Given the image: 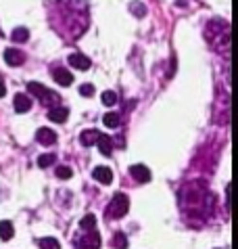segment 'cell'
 Returning <instances> with one entry per match:
<instances>
[{
	"instance_id": "23",
	"label": "cell",
	"mask_w": 238,
	"mask_h": 249,
	"mask_svg": "<svg viewBox=\"0 0 238 249\" xmlns=\"http://www.w3.org/2000/svg\"><path fill=\"white\" fill-rule=\"evenodd\" d=\"M130 11L134 13L136 17H144V15H146V9H144L142 2H132V4H130Z\"/></svg>"
},
{
	"instance_id": "21",
	"label": "cell",
	"mask_w": 238,
	"mask_h": 249,
	"mask_svg": "<svg viewBox=\"0 0 238 249\" xmlns=\"http://www.w3.org/2000/svg\"><path fill=\"white\" fill-rule=\"evenodd\" d=\"M113 247H117V249H125V247H128V239H125V234L115 232V237H113Z\"/></svg>"
},
{
	"instance_id": "26",
	"label": "cell",
	"mask_w": 238,
	"mask_h": 249,
	"mask_svg": "<svg viewBox=\"0 0 238 249\" xmlns=\"http://www.w3.org/2000/svg\"><path fill=\"white\" fill-rule=\"evenodd\" d=\"M6 94V86H4V82H0V99Z\"/></svg>"
},
{
	"instance_id": "22",
	"label": "cell",
	"mask_w": 238,
	"mask_h": 249,
	"mask_svg": "<svg viewBox=\"0 0 238 249\" xmlns=\"http://www.w3.org/2000/svg\"><path fill=\"white\" fill-rule=\"evenodd\" d=\"M102 103L107 107H113L115 103H117V94L113 90H107V92H102Z\"/></svg>"
},
{
	"instance_id": "18",
	"label": "cell",
	"mask_w": 238,
	"mask_h": 249,
	"mask_svg": "<svg viewBox=\"0 0 238 249\" xmlns=\"http://www.w3.org/2000/svg\"><path fill=\"white\" fill-rule=\"evenodd\" d=\"M94 226H96V218L92 213H88V216H84L80 220V228H84V231H94Z\"/></svg>"
},
{
	"instance_id": "11",
	"label": "cell",
	"mask_w": 238,
	"mask_h": 249,
	"mask_svg": "<svg viewBox=\"0 0 238 249\" xmlns=\"http://www.w3.org/2000/svg\"><path fill=\"white\" fill-rule=\"evenodd\" d=\"M92 176H94V180H99L101 184H111L113 182V172H111L109 168H94Z\"/></svg>"
},
{
	"instance_id": "24",
	"label": "cell",
	"mask_w": 238,
	"mask_h": 249,
	"mask_svg": "<svg viewBox=\"0 0 238 249\" xmlns=\"http://www.w3.org/2000/svg\"><path fill=\"white\" fill-rule=\"evenodd\" d=\"M71 168H67V165H59L57 168V176L61 178V180H67V178H71Z\"/></svg>"
},
{
	"instance_id": "27",
	"label": "cell",
	"mask_w": 238,
	"mask_h": 249,
	"mask_svg": "<svg viewBox=\"0 0 238 249\" xmlns=\"http://www.w3.org/2000/svg\"><path fill=\"white\" fill-rule=\"evenodd\" d=\"M0 36H2V32H0Z\"/></svg>"
},
{
	"instance_id": "15",
	"label": "cell",
	"mask_w": 238,
	"mask_h": 249,
	"mask_svg": "<svg viewBox=\"0 0 238 249\" xmlns=\"http://www.w3.org/2000/svg\"><path fill=\"white\" fill-rule=\"evenodd\" d=\"M13 234H15V231H13V224L9 222V220H2V222H0V239L11 241Z\"/></svg>"
},
{
	"instance_id": "1",
	"label": "cell",
	"mask_w": 238,
	"mask_h": 249,
	"mask_svg": "<svg viewBox=\"0 0 238 249\" xmlns=\"http://www.w3.org/2000/svg\"><path fill=\"white\" fill-rule=\"evenodd\" d=\"M205 38H207V42L215 48V51H226V48H221L220 38H223L226 42H230L228 23H226V21H220V19H215V21H211V23L207 25V30H205ZM226 53H228V51H226Z\"/></svg>"
},
{
	"instance_id": "8",
	"label": "cell",
	"mask_w": 238,
	"mask_h": 249,
	"mask_svg": "<svg viewBox=\"0 0 238 249\" xmlns=\"http://www.w3.org/2000/svg\"><path fill=\"white\" fill-rule=\"evenodd\" d=\"M69 65H73L75 69H80V71H86V69H90V59L88 57H84V54H80V53H73V54H69Z\"/></svg>"
},
{
	"instance_id": "19",
	"label": "cell",
	"mask_w": 238,
	"mask_h": 249,
	"mask_svg": "<svg viewBox=\"0 0 238 249\" xmlns=\"http://www.w3.org/2000/svg\"><path fill=\"white\" fill-rule=\"evenodd\" d=\"M40 249H61V243L52 237H44L40 239Z\"/></svg>"
},
{
	"instance_id": "6",
	"label": "cell",
	"mask_w": 238,
	"mask_h": 249,
	"mask_svg": "<svg viewBox=\"0 0 238 249\" xmlns=\"http://www.w3.org/2000/svg\"><path fill=\"white\" fill-rule=\"evenodd\" d=\"M4 61H6V65H11V67H19L25 61V54L21 51H17V48H6L4 51Z\"/></svg>"
},
{
	"instance_id": "2",
	"label": "cell",
	"mask_w": 238,
	"mask_h": 249,
	"mask_svg": "<svg viewBox=\"0 0 238 249\" xmlns=\"http://www.w3.org/2000/svg\"><path fill=\"white\" fill-rule=\"evenodd\" d=\"M128 207H130L128 197H125L123 193H115L113 199H111V203H109V207H107V218L117 220V218L125 216V213H128Z\"/></svg>"
},
{
	"instance_id": "10",
	"label": "cell",
	"mask_w": 238,
	"mask_h": 249,
	"mask_svg": "<svg viewBox=\"0 0 238 249\" xmlns=\"http://www.w3.org/2000/svg\"><path fill=\"white\" fill-rule=\"evenodd\" d=\"M13 105H15L17 113H27L32 109V99L27 94H17L15 101H13Z\"/></svg>"
},
{
	"instance_id": "4",
	"label": "cell",
	"mask_w": 238,
	"mask_h": 249,
	"mask_svg": "<svg viewBox=\"0 0 238 249\" xmlns=\"http://www.w3.org/2000/svg\"><path fill=\"white\" fill-rule=\"evenodd\" d=\"M78 249H101V234L90 231L88 234H84V239H78Z\"/></svg>"
},
{
	"instance_id": "9",
	"label": "cell",
	"mask_w": 238,
	"mask_h": 249,
	"mask_svg": "<svg viewBox=\"0 0 238 249\" xmlns=\"http://www.w3.org/2000/svg\"><path fill=\"white\" fill-rule=\"evenodd\" d=\"M36 141H38L40 144H46V147H48V144H54V142H57V134H54L51 128H40L38 132H36Z\"/></svg>"
},
{
	"instance_id": "3",
	"label": "cell",
	"mask_w": 238,
	"mask_h": 249,
	"mask_svg": "<svg viewBox=\"0 0 238 249\" xmlns=\"http://www.w3.org/2000/svg\"><path fill=\"white\" fill-rule=\"evenodd\" d=\"M27 90H30L32 94H36L38 99L42 101V105H57L59 99H61V96H59L57 92L48 90L46 86L38 84V82H30V84H27Z\"/></svg>"
},
{
	"instance_id": "7",
	"label": "cell",
	"mask_w": 238,
	"mask_h": 249,
	"mask_svg": "<svg viewBox=\"0 0 238 249\" xmlns=\"http://www.w3.org/2000/svg\"><path fill=\"white\" fill-rule=\"evenodd\" d=\"M52 78H54V82H57V84H61V86H69V84L73 82L71 71H69V69H65V67L52 69Z\"/></svg>"
},
{
	"instance_id": "14",
	"label": "cell",
	"mask_w": 238,
	"mask_h": 249,
	"mask_svg": "<svg viewBox=\"0 0 238 249\" xmlns=\"http://www.w3.org/2000/svg\"><path fill=\"white\" fill-rule=\"evenodd\" d=\"M96 142H99V149H101V153H102V155H107V157H109L111 153H113V142H111V138H109V136L101 134Z\"/></svg>"
},
{
	"instance_id": "12",
	"label": "cell",
	"mask_w": 238,
	"mask_h": 249,
	"mask_svg": "<svg viewBox=\"0 0 238 249\" xmlns=\"http://www.w3.org/2000/svg\"><path fill=\"white\" fill-rule=\"evenodd\" d=\"M67 117H69V109L67 107H54V109H51V113H48V120L54 122V124L67 122Z\"/></svg>"
},
{
	"instance_id": "25",
	"label": "cell",
	"mask_w": 238,
	"mask_h": 249,
	"mask_svg": "<svg viewBox=\"0 0 238 249\" xmlns=\"http://www.w3.org/2000/svg\"><path fill=\"white\" fill-rule=\"evenodd\" d=\"M80 94H82V96H92V94H94V86H92V84L80 86Z\"/></svg>"
},
{
	"instance_id": "17",
	"label": "cell",
	"mask_w": 238,
	"mask_h": 249,
	"mask_svg": "<svg viewBox=\"0 0 238 249\" xmlns=\"http://www.w3.org/2000/svg\"><path fill=\"white\" fill-rule=\"evenodd\" d=\"M13 42H27V38H30V32L25 30V27H17L15 32H13Z\"/></svg>"
},
{
	"instance_id": "16",
	"label": "cell",
	"mask_w": 238,
	"mask_h": 249,
	"mask_svg": "<svg viewBox=\"0 0 238 249\" xmlns=\"http://www.w3.org/2000/svg\"><path fill=\"white\" fill-rule=\"evenodd\" d=\"M102 124L107 128H117L119 124H121V115L119 113H104L102 115Z\"/></svg>"
},
{
	"instance_id": "13",
	"label": "cell",
	"mask_w": 238,
	"mask_h": 249,
	"mask_svg": "<svg viewBox=\"0 0 238 249\" xmlns=\"http://www.w3.org/2000/svg\"><path fill=\"white\" fill-rule=\"evenodd\" d=\"M101 132L99 130H84V132L80 134V142L84 144V147H90V144H94L96 141H99Z\"/></svg>"
},
{
	"instance_id": "5",
	"label": "cell",
	"mask_w": 238,
	"mask_h": 249,
	"mask_svg": "<svg viewBox=\"0 0 238 249\" xmlns=\"http://www.w3.org/2000/svg\"><path fill=\"white\" fill-rule=\"evenodd\" d=\"M130 176L134 178V180H138V182H149L151 180V170L146 168V165H142V163H138V165H132L130 168Z\"/></svg>"
},
{
	"instance_id": "20",
	"label": "cell",
	"mask_w": 238,
	"mask_h": 249,
	"mask_svg": "<svg viewBox=\"0 0 238 249\" xmlns=\"http://www.w3.org/2000/svg\"><path fill=\"white\" fill-rule=\"evenodd\" d=\"M54 159H57V157H54V153L40 155V157H38V165H40V168H48V165H52V163H54Z\"/></svg>"
}]
</instances>
